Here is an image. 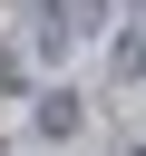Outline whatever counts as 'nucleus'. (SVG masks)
<instances>
[{"mask_svg":"<svg viewBox=\"0 0 146 156\" xmlns=\"http://www.w3.org/2000/svg\"><path fill=\"white\" fill-rule=\"evenodd\" d=\"M78 127H88L78 88H39V107H29V136H49V146H58V136H78Z\"/></svg>","mask_w":146,"mask_h":156,"instance_id":"nucleus-1","label":"nucleus"},{"mask_svg":"<svg viewBox=\"0 0 146 156\" xmlns=\"http://www.w3.org/2000/svg\"><path fill=\"white\" fill-rule=\"evenodd\" d=\"M136 156H146V146H136Z\"/></svg>","mask_w":146,"mask_h":156,"instance_id":"nucleus-4","label":"nucleus"},{"mask_svg":"<svg viewBox=\"0 0 146 156\" xmlns=\"http://www.w3.org/2000/svg\"><path fill=\"white\" fill-rule=\"evenodd\" d=\"M0 88H19V68H10V49H0Z\"/></svg>","mask_w":146,"mask_h":156,"instance_id":"nucleus-3","label":"nucleus"},{"mask_svg":"<svg viewBox=\"0 0 146 156\" xmlns=\"http://www.w3.org/2000/svg\"><path fill=\"white\" fill-rule=\"evenodd\" d=\"M107 58H117V78H146V29H117Z\"/></svg>","mask_w":146,"mask_h":156,"instance_id":"nucleus-2","label":"nucleus"}]
</instances>
